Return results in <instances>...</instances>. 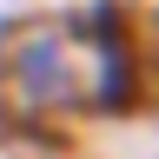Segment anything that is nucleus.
<instances>
[{"instance_id":"f257e3e1","label":"nucleus","mask_w":159,"mask_h":159,"mask_svg":"<svg viewBox=\"0 0 159 159\" xmlns=\"http://www.w3.org/2000/svg\"><path fill=\"white\" fill-rule=\"evenodd\" d=\"M0 86H7V106L27 119H60V113H93V53L80 20H20V27L0 33Z\"/></svg>"}]
</instances>
